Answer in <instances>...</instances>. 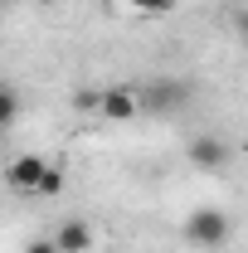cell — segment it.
Segmentation results:
<instances>
[{"label": "cell", "mask_w": 248, "mask_h": 253, "mask_svg": "<svg viewBox=\"0 0 248 253\" xmlns=\"http://www.w3.org/2000/svg\"><path fill=\"white\" fill-rule=\"evenodd\" d=\"M136 93V112H151V117H180L190 107V88L185 78H151V83H141V88H131Z\"/></svg>", "instance_id": "cell-1"}, {"label": "cell", "mask_w": 248, "mask_h": 253, "mask_svg": "<svg viewBox=\"0 0 248 253\" xmlns=\"http://www.w3.org/2000/svg\"><path fill=\"white\" fill-rule=\"evenodd\" d=\"M229 234H234V224H229V214H224L219 205H200V210H190V219L180 224V239H185L190 249H200V253H219L229 244Z\"/></svg>", "instance_id": "cell-2"}, {"label": "cell", "mask_w": 248, "mask_h": 253, "mask_svg": "<svg viewBox=\"0 0 248 253\" xmlns=\"http://www.w3.org/2000/svg\"><path fill=\"white\" fill-rule=\"evenodd\" d=\"M185 161L195 170H205V175H224V170L234 166V146H229L219 131H200V136H190Z\"/></svg>", "instance_id": "cell-3"}, {"label": "cell", "mask_w": 248, "mask_h": 253, "mask_svg": "<svg viewBox=\"0 0 248 253\" xmlns=\"http://www.w3.org/2000/svg\"><path fill=\"white\" fill-rule=\"evenodd\" d=\"M97 112L107 122H131L136 117V93L126 83H112V88H102V97H97Z\"/></svg>", "instance_id": "cell-4"}, {"label": "cell", "mask_w": 248, "mask_h": 253, "mask_svg": "<svg viewBox=\"0 0 248 253\" xmlns=\"http://www.w3.org/2000/svg\"><path fill=\"white\" fill-rule=\"evenodd\" d=\"M54 249L59 253H88L93 249V224L88 219H68L54 229Z\"/></svg>", "instance_id": "cell-5"}, {"label": "cell", "mask_w": 248, "mask_h": 253, "mask_svg": "<svg viewBox=\"0 0 248 253\" xmlns=\"http://www.w3.org/2000/svg\"><path fill=\"white\" fill-rule=\"evenodd\" d=\"M39 170H44V156H15L10 166H5V180H10V190H25V195H34V185H39Z\"/></svg>", "instance_id": "cell-6"}, {"label": "cell", "mask_w": 248, "mask_h": 253, "mask_svg": "<svg viewBox=\"0 0 248 253\" xmlns=\"http://www.w3.org/2000/svg\"><path fill=\"white\" fill-rule=\"evenodd\" d=\"M15 117H20V93L10 83H0V126H10Z\"/></svg>", "instance_id": "cell-7"}, {"label": "cell", "mask_w": 248, "mask_h": 253, "mask_svg": "<svg viewBox=\"0 0 248 253\" xmlns=\"http://www.w3.org/2000/svg\"><path fill=\"white\" fill-rule=\"evenodd\" d=\"M59 190H63V170L44 161V170H39V185H34V195H59Z\"/></svg>", "instance_id": "cell-8"}, {"label": "cell", "mask_w": 248, "mask_h": 253, "mask_svg": "<svg viewBox=\"0 0 248 253\" xmlns=\"http://www.w3.org/2000/svg\"><path fill=\"white\" fill-rule=\"evenodd\" d=\"M97 97H102V88H78L73 93V107L78 112H97Z\"/></svg>", "instance_id": "cell-9"}, {"label": "cell", "mask_w": 248, "mask_h": 253, "mask_svg": "<svg viewBox=\"0 0 248 253\" xmlns=\"http://www.w3.org/2000/svg\"><path fill=\"white\" fill-rule=\"evenodd\" d=\"M131 10H141V15H170L175 0H131Z\"/></svg>", "instance_id": "cell-10"}, {"label": "cell", "mask_w": 248, "mask_h": 253, "mask_svg": "<svg viewBox=\"0 0 248 253\" xmlns=\"http://www.w3.org/2000/svg\"><path fill=\"white\" fill-rule=\"evenodd\" d=\"M20 253H59V249H54V239H34V244H25Z\"/></svg>", "instance_id": "cell-11"}, {"label": "cell", "mask_w": 248, "mask_h": 253, "mask_svg": "<svg viewBox=\"0 0 248 253\" xmlns=\"http://www.w3.org/2000/svg\"><path fill=\"white\" fill-rule=\"evenodd\" d=\"M0 136H5V126H0Z\"/></svg>", "instance_id": "cell-12"}]
</instances>
